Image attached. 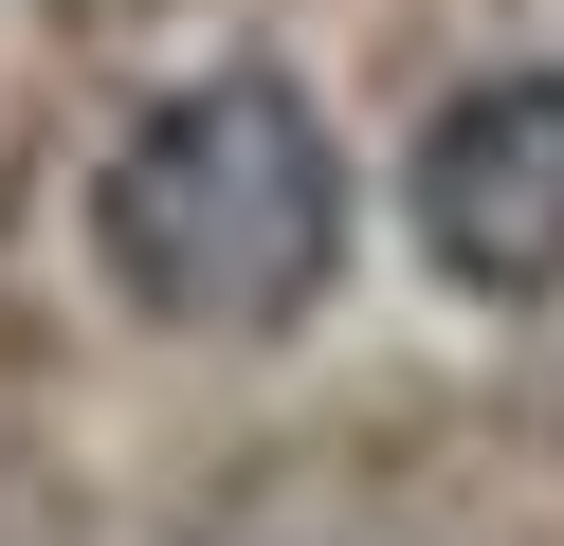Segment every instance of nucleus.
Returning a JSON list of instances; mask_svg holds the SVG:
<instances>
[{"mask_svg": "<svg viewBox=\"0 0 564 546\" xmlns=\"http://www.w3.org/2000/svg\"><path fill=\"white\" fill-rule=\"evenodd\" d=\"M91 274L183 346H273L346 274V146L292 73H183L91 164Z\"/></svg>", "mask_w": 564, "mask_h": 546, "instance_id": "nucleus-1", "label": "nucleus"}, {"mask_svg": "<svg viewBox=\"0 0 564 546\" xmlns=\"http://www.w3.org/2000/svg\"><path fill=\"white\" fill-rule=\"evenodd\" d=\"M401 218L474 310H564V73H455L401 146Z\"/></svg>", "mask_w": 564, "mask_h": 546, "instance_id": "nucleus-2", "label": "nucleus"}]
</instances>
